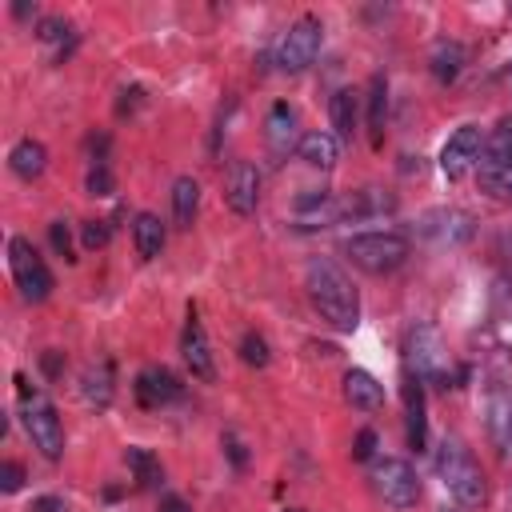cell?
<instances>
[{
	"label": "cell",
	"mask_w": 512,
	"mask_h": 512,
	"mask_svg": "<svg viewBox=\"0 0 512 512\" xmlns=\"http://www.w3.org/2000/svg\"><path fill=\"white\" fill-rule=\"evenodd\" d=\"M304 288L312 308L336 328V332H352L360 324V296L356 284L348 280V272L332 260V256H312L304 268Z\"/></svg>",
	"instance_id": "1"
},
{
	"label": "cell",
	"mask_w": 512,
	"mask_h": 512,
	"mask_svg": "<svg viewBox=\"0 0 512 512\" xmlns=\"http://www.w3.org/2000/svg\"><path fill=\"white\" fill-rule=\"evenodd\" d=\"M436 476L444 480V488L456 496V504L464 508H480L484 496H488V484H484V472L480 464L472 460V452L460 444V440H444L440 452H436Z\"/></svg>",
	"instance_id": "2"
},
{
	"label": "cell",
	"mask_w": 512,
	"mask_h": 512,
	"mask_svg": "<svg viewBox=\"0 0 512 512\" xmlns=\"http://www.w3.org/2000/svg\"><path fill=\"white\" fill-rule=\"evenodd\" d=\"M408 252H412V244H408V236H400V232H356V236L344 240V256H348L356 268L372 272V276L400 268V264L408 260Z\"/></svg>",
	"instance_id": "3"
},
{
	"label": "cell",
	"mask_w": 512,
	"mask_h": 512,
	"mask_svg": "<svg viewBox=\"0 0 512 512\" xmlns=\"http://www.w3.org/2000/svg\"><path fill=\"white\" fill-rule=\"evenodd\" d=\"M372 484H376L380 500H384L388 508H396V512L416 508V500H420V476H416V468H412L408 460H400V456H380V460H372Z\"/></svg>",
	"instance_id": "4"
},
{
	"label": "cell",
	"mask_w": 512,
	"mask_h": 512,
	"mask_svg": "<svg viewBox=\"0 0 512 512\" xmlns=\"http://www.w3.org/2000/svg\"><path fill=\"white\" fill-rule=\"evenodd\" d=\"M8 268H12V280H16V288H20V296L28 304H40L52 292V272L36 256V248H32L28 236H12L8 240Z\"/></svg>",
	"instance_id": "5"
},
{
	"label": "cell",
	"mask_w": 512,
	"mask_h": 512,
	"mask_svg": "<svg viewBox=\"0 0 512 512\" xmlns=\"http://www.w3.org/2000/svg\"><path fill=\"white\" fill-rule=\"evenodd\" d=\"M320 40H324V28L316 16H300L276 44V68L280 72H304L312 68V60L320 56Z\"/></svg>",
	"instance_id": "6"
},
{
	"label": "cell",
	"mask_w": 512,
	"mask_h": 512,
	"mask_svg": "<svg viewBox=\"0 0 512 512\" xmlns=\"http://www.w3.org/2000/svg\"><path fill=\"white\" fill-rule=\"evenodd\" d=\"M24 432L32 440V448L44 456V460H60L64 456V424L56 416V408L40 396H32L24 404Z\"/></svg>",
	"instance_id": "7"
},
{
	"label": "cell",
	"mask_w": 512,
	"mask_h": 512,
	"mask_svg": "<svg viewBox=\"0 0 512 512\" xmlns=\"http://www.w3.org/2000/svg\"><path fill=\"white\" fill-rule=\"evenodd\" d=\"M480 152H484V132H480V124H460V128L444 140V148H440V172H444L448 180H460V176H468V172L480 164Z\"/></svg>",
	"instance_id": "8"
},
{
	"label": "cell",
	"mask_w": 512,
	"mask_h": 512,
	"mask_svg": "<svg viewBox=\"0 0 512 512\" xmlns=\"http://www.w3.org/2000/svg\"><path fill=\"white\" fill-rule=\"evenodd\" d=\"M408 360H412V372H416L420 384L424 380H448V352H444L436 328H428V324L412 328V336H408Z\"/></svg>",
	"instance_id": "9"
},
{
	"label": "cell",
	"mask_w": 512,
	"mask_h": 512,
	"mask_svg": "<svg viewBox=\"0 0 512 512\" xmlns=\"http://www.w3.org/2000/svg\"><path fill=\"white\" fill-rule=\"evenodd\" d=\"M420 236H428L432 244H464L472 236V216L464 208H428L420 216Z\"/></svg>",
	"instance_id": "10"
},
{
	"label": "cell",
	"mask_w": 512,
	"mask_h": 512,
	"mask_svg": "<svg viewBox=\"0 0 512 512\" xmlns=\"http://www.w3.org/2000/svg\"><path fill=\"white\" fill-rule=\"evenodd\" d=\"M224 200H228V208L236 216H252L256 212V204H260V172H256V164L236 160L228 168V176H224Z\"/></svg>",
	"instance_id": "11"
},
{
	"label": "cell",
	"mask_w": 512,
	"mask_h": 512,
	"mask_svg": "<svg viewBox=\"0 0 512 512\" xmlns=\"http://www.w3.org/2000/svg\"><path fill=\"white\" fill-rule=\"evenodd\" d=\"M180 352H184V364L196 380H216V364H212V344H208V332L204 324L188 312V324H184V336H180Z\"/></svg>",
	"instance_id": "12"
},
{
	"label": "cell",
	"mask_w": 512,
	"mask_h": 512,
	"mask_svg": "<svg viewBox=\"0 0 512 512\" xmlns=\"http://www.w3.org/2000/svg\"><path fill=\"white\" fill-rule=\"evenodd\" d=\"M344 220V204L332 192H304L296 200V224L300 228H328Z\"/></svg>",
	"instance_id": "13"
},
{
	"label": "cell",
	"mask_w": 512,
	"mask_h": 512,
	"mask_svg": "<svg viewBox=\"0 0 512 512\" xmlns=\"http://www.w3.org/2000/svg\"><path fill=\"white\" fill-rule=\"evenodd\" d=\"M264 140L276 156H288L292 148H300V132H296V112L288 104H272L264 116Z\"/></svg>",
	"instance_id": "14"
},
{
	"label": "cell",
	"mask_w": 512,
	"mask_h": 512,
	"mask_svg": "<svg viewBox=\"0 0 512 512\" xmlns=\"http://www.w3.org/2000/svg\"><path fill=\"white\" fill-rule=\"evenodd\" d=\"M136 396H140V404L160 408V404L180 400L184 388H180V380H176L168 368H144V372L136 376Z\"/></svg>",
	"instance_id": "15"
},
{
	"label": "cell",
	"mask_w": 512,
	"mask_h": 512,
	"mask_svg": "<svg viewBox=\"0 0 512 512\" xmlns=\"http://www.w3.org/2000/svg\"><path fill=\"white\" fill-rule=\"evenodd\" d=\"M300 160L308 164V168H320V172H332L336 168V160H340V140L332 136V132H324V128H316V132H304L300 136Z\"/></svg>",
	"instance_id": "16"
},
{
	"label": "cell",
	"mask_w": 512,
	"mask_h": 512,
	"mask_svg": "<svg viewBox=\"0 0 512 512\" xmlns=\"http://www.w3.org/2000/svg\"><path fill=\"white\" fill-rule=\"evenodd\" d=\"M340 204H344V220H372V216L392 212L396 208V196L388 188H356Z\"/></svg>",
	"instance_id": "17"
},
{
	"label": "cell",
	"mask_w": 512,
	"mask_h": 512,
	"mask_svg": "<svg viewBox=\"0 0 512 512\" xmlns=\"http://www.w3.org/2000/svg\"><path fill=\"white\" fill-rule=\"evenodd\" d=\"M344 400H348L352 408H360V412H376V408L384 404V388H380V380H376L372 372L348 368V372H344Z\"/></svg>",
	"instance_id": "18"
},
{
	"label": "cell",
	"mask_w": 512,
	"mask_h": 512,
	"mask_svg": "<svg viewBox=\"0 0 512 512\" xmlns=\"http://www.w3.org/2000/svg\"><path fill=\"white\" fill-rule=\"evenodd\" d=\"M8 168H12L20 180H36V176H44V168H48V148H44L40 140L24 136V140H16L12 152H8Z\"/></svg>",
	"instance_id": "19"
},
{
	"label": "cell",
	"mask_w": 512,
	"mask_h": 512,
	"mask_svg": "<svg viewBox=\"0 0 512 512\" xmlns=\"http://www.w3.org/2000/svg\"><path fill=\"white\" fill-rule=\"evenodd\" d=\"M132 244L140 252V260H156L164 248V220L156 212H136L132 220Z\"/></svg>",
	"instance_id": "20"
},
{
	"label": "cell",
	"mask_w": 512,
	"mask_h": 512,
	"mask_svg": "<svg viewBox=\"0 0 512 512\" xmlns=\"http://www.w3.org/2000/svg\"><path fill=\"white\" fill-rule=\"evenodd\" d=\"M196 212H200V184L192 176H176L172 180V220H176V228H192Z\"/></svg>",
	"instance_id": "21"
},
{
	"label": "cell",
	"mask_w": 512,
	"mask_h": 512,
	"mask_svg": "<svg viewBox=\"0 0 512 512\" xmlns=\"http://www.w3.org/2000/svg\"><path fill=\"white\" fill-rule=\"evenodd\" d=\"M404 412H408V444L420 452L428 440V420H424V388L416 376L404 384Z\"/></svg>",
	"instance_id": "22"
},
{
	"label": "cell",
	"mask_w": 512,
	"mask_h": 512,
	"mask_svg": "<svg viewBox=\"0 0 512 512\" xmlns=\"http://www.w3.org/2000/svg\"><path fill=\"white\" fill-rule=\"evenodd\" d=\"M328 120H332V136L336 140H352L356 136V92L340 88L328 100Z\"/></svg>",
	"instance_id": "23"
},
{
	"label": "cell",
	"mask_w": 512,
	"mask_h": 512,
	"mask_svg": "<svg viewBox=\"0 0 512 512\" xmlns=\"http://www.w3.org/2000/svg\"><path fill=\"white\" fill-rule=\"evenodd\" d=\"M432 76L440 80V84H452L460 72H464V44H456V40H440L436 48H432Z\"/></svg>",
	"instance_id": "24"
},
{
	"label": "cell",
	"mask_w": 512,
	"mask_h": 512,
	"mask_svg": "<svg viewBox=\"0 0 512 512\" xmlns=\"http://www.w3.org/2000/svg\"><path fill=\"white\" fill-rule=\"evenodd\" d=\"M480 188L492 200H512V164L508 160H480Z\"/></svg>",
	"instance_id": "25"
},
{
	"label": "cell",
	"mask_w": 512,
	"mask_h": 512,
	"mask_svg": "<svg viewBox=\"0 0 512 512\" xmlns=\"http://www.w3.org/2000/svg\"><path fill=\"white\" fill-rule=\"evenodd\" d=\"M384 120H388V84H384V76H372V84H368V132H372V144L384 140Z\"/></svg>",
	"instance_id": "26"
},
{
	"label": "cell",
	"mask_w": 512,
	"mask_h": 512,
	"mask_svg": "<svg viewBox=\"0 0 512 512\" xmlns=\"http://www.w3.org/2000/svg\"><path fill=\"white\" fill-rule=\"evenodd\" d=\"M84 400L96 404V408H108L112 404V364H92L84 372V384H80Z\"/></svg>",
	"instance_id": "27"
},
{
	"label": "cell",
	"mask_w": 512,
	"mask_h": 512,
	"mask_svg": "<svg viewBox=\"0 0 512 512\" xmlns=\"http://www.w3.org/2000/svg\"><path fill=\"white\" fill-rule=\"evenodd\" d=\"M124 460H128V472H132V480H136L140 488H156V484L164 480V468H160V460H156L148 448H128Z\"/></svg>",
	"instance_id": "28"
},
{
	"label": "cell",
	"mask_w": 512,
	"mask_h": 512,
	"mask_svg": "<svg viewBox=\"0 0 512 512\" xmlns=\"http://www.w3.org/2000/svg\"><path fill=\"white\" fill-rule=\"evenodd\" d=\"M484 160H508V164H512V116H504V120L484 136Z\"/></svg>",
	"instance_id": "29"
},
{
	"label": "cell",
	"mask_w": 512,
	"mask_h": 512,
	"mask_svg": "<svg viewBox=\"0 0 512 512\" xmlns=\"http://www.w3.org/2000/svg\"><path fill=\"white\" fill-rule=\"evenodd\" d=\"M84 188H88L92 196H112V188H116V176H112L108 160H92V168H88V180H84Z\"/></svg>",
	"instance_id": "30"
},
{
	"label": "cell",
	"mask_w": 512,
	"mask_h": 512,
	"mask_svg": "<svg viewBox=\"0 0 512 512\" xmlns=\"http://www.w3.org/2000/svg\"><path fill=\"white\" fill-rule=\"evenodd\" d=\"M240 356H244V364L264 368V364H268V340H264L260 332H248V336L240 340Z\"/></svg>",
	"instance_id": "31"
},
{
	"label": "cell",
	"mask_w": 512,
	"mask_h": 512,
	"mask_svg": "<svg viewBox=\"0 0 512 512\" xmlns=\"http://www.w3.org/2000/svg\"><path fill=\"white\" fill-rule=\"evenodd\" d=\"M36 36H40L44 44H56V40L68 36V20H60V16H44V20L36 24Z\"/></svg>",
	"instance_id": "32"
},
{
	"label": "cell",
	"mask_w": 512,
	"mask_h": 512,
	"mask_svg": "<svg viewBox=\"0 0 512 512\" xmlns=\"http://www.w3.org/2000/svg\"><path fill=\"white\" fill-rule=\"evenodd\" d=\"M80 240H84V248H104L108 244V220H88L84 228H80Z\"/></svg>",
	"instance_id": "33"
},
{
	"label": "cell",
	"mask_w": 512,
	"mask_h": 512,
	"mask_svg": "<svg viewBox=\"0 0 512 512\" xmlns=\"http://www.w3.org/2000/svg\"><path fill=\"white\" fill-rule=\"evenodd\" d=\"M48 236H52V248H56L64 260H76V256H72V232H68L64 220H52V224H48Z\"/></svg>",
	"instance_id": "34"
},
{
	"label": "cell",
	"mask_w": 512,
	"mask_h": 512,
	"mask_svg": "<svg viewBox=\"0 0 512 512\" xmlns=\"http://www.w3.org/2000/svg\"><path fill=\"white\" fill-rule=\"evenodd\" d=\"M24 488V468L16 460H4L0 464V492H20Z\"/></svg>",
	"instance_id": "35"
},
{
	"label": "cell",
	"mask_w": 512,
	"mask_h": 512,
	"mask_svg": "<svg viewBox=\"0 0 512 512\" xmlns=\"http://www.w3.org/2000/svg\"><path fill=\"white\" fill-rule=\"evenodd\" d=\"M352 456H356V460H372V456H376V432H372V428H364V432L356 436Z\"/></svg>",
	"instance_id": "36"
},
{
	"label": "cell",
	"mask_w": 512,
	"mask_h": 512,
	"mask_svg": "<svg viewBox=\"0 0 512 512\" xmlns=\"http://www.w3.org/2000/svg\"><path fill=\"white\" fill-rule=\"evenodd\" d=\"M32 512H68V504L60 496H36L32 500Z\"/></svg>",
	"instance_id": "37"
},
{
	"label": "cell",
	"mask_w": 512,
	"mask_h": 512,
	"mask_svg": "<svg viewBox=\"0 0 512 512\" xmlns=\"http://www.w3.org/2000/svg\"><path fill=\"white\" fill-rule=\"evenodd\" d=\"M224 444H228V456H232V464H236V468H244V460H248V456H244V444H240L232 432L224 436Z\"/></svg>",
	"instance_id": "38"
},
{
	"label": "cell",
	"mask_w": 512,
	"mask_h": 512,
	"mask_svg": "<svg viewBox=\"0 0 512 512\" xmlns=\"http://www.w3.org/2000/svg\"><path fill=\"white\" fill-rule=\"evenodd\" d=\"M160 512H192V508H188V500H180V496H164V500H160Z\"/></svg>",
	"instance_id": "39"
},
{
	"label": "cell",
	"mask_w": 512,
	"mask_h": 512,
	"mask_svg": "<svg viewBox=\"0 0 512 512\" xmlns=\"http://www.w3.org/2000/svg\"><path fill=\"white\" fill-rule=\"evenodd\" d=\"M44 372L48 376H60V352H44Z\"/></svg>",
	"instance_id": "40"
},
{
	"label": "cell",
	"mask_w": 512,
	"mask_h": 512,
	"mask_svg": "<svg viewBox=\"0 0 512 512\" xmlns=\"http://www.w3.org/2000/svg\"><path fill=\"white\" fill-rule=\"evenodd\" d=\"M508 84H512V64H508Z\"/></svg>",
	"instance_id": "41"
}]
</instances>
